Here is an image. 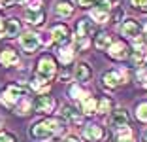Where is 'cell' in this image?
Segmentation results:
<instances>
[{
  "mask_svg": "<svg viewBox=\"0 0 147 142\" xmlns=\"http://www.w3.org/2000/svg\"><path fill=\"white\" fill-rule=\"evenodd\" d=\"M62 131V125L61 121L57 119H43V121H38V123L32 125L30 129V134L38 140H45V138L53 137V134H59Z\"/></svg>",
  "mask_w": 147,
  "mask_h": 142,
  "instance_id": "cell-1",
  "label": "cell"
},
{
  "mask_svg": "<svg viewBox=\"0 0 147 142\" xmlns=\"http://www.w3.org/2000/svg\"><path fill=\"white\" fill-rule=\"evenodd\" d=\"M57 72V65H55V61L51 59L49 55L42 57V59L38 61V74L42 78H45V80H51L53 76H55Z\"/></svg>",
  "mask_w": 147,
  "mask_h": 142,
  "instance_id": "cell-2",
  "label": "cell"
},
{
  "mask_svg": "<svg viewBox=\"0 0 147 142\" xmlns=\"http://www.w3.org/2000/svg\"><path fill=\"white\" fill-rule=\"evenodd\" d=\"M136 40V46H134V51H132V63L136 66H142L143 63L147 61V44L143 42L142 38H134Z\"/></svg>",
  "mask_w": 147,
  "mask_h": 142,
  "instance_id": "cell-3",
  "label": "cell"
},
{
  "mask_svg": "<svg viewBox=\"0 0 147 142\" xmlns=\"http://www.w3.org/2000/svg\"><path fill=\"white\" fill-rule=\"evenodd\" d=\"M23 95H25V87H23V85H9L8 89H6L2 100H4L8 106H11V104H15L17 100H21Z\"/></svg>",
  "mask_w": 147,
  "mask_h": 142,
  "instance_id": "cell-4",
  "label": "cell"
},
{
  "mask_svg": "<svg viewBox=\"0 0 147 142\" xmlns=\"http://www.w3.org/2000/svg\"><path fill=\"white\" fill-rule=\"evenodd\" d=\"M111 127L115 131H119V129H125V127H128V121H130V117H128V114H126V110H123V108H119V110H115V112L111 114Z\"/></svg>",
  "mask_w": 147,
  "mask_h": 142,
  "instance_id": "cell-5",
  "label": "cell"
},
{
  "mask_svg": "<svg viewBox=\"0 0 147 142\" xmlns=\"http://www.w3.org/2000/svg\"><path fill=\"white\" fill-rule=\"evenodd\" d=\"M40 44L42 42H40L38 34H34V32H25V34L21 36V46L25 47L26 53H34L40 47Z\"/></svg>",
  "mask_w": 147,
  "mask_h": 142,
  "instance_id": "cell-6",
  "label": "cell"
},
{
  "mask_svg": "<svg viewBox=\"0 0 147 142\" xmlns=\"http://www.w3.org/2000/svg\"><path fill=\"white\" fill-rule=\"evenodd\" d=\"M25 17H26V21L30 23V25H40V23H43V12H42V8H40L38 2H34L30 8H26Z\"/></svg>",
  "mask_w": 147,
  "mask_h": 142,
  "instance_id": "cell-7",
  "label": "cell"
},
{
  "mask_svg": "<svg viewBox=\"0 0 147 142\" xmlns=\"http://www.w3.org/2000/svg\"><path fill=\"white\" fill-rule=\"evenodd\" d=\"M34 108H36V112L47 114L55 108V100H53V97H49V95H40L34 100Z\"/></svg>",
  "mask_w": 147,
  "mask_h": 142,
  "instance_id": "cell-8",
  "label": "cell"
},
{
  "mask_svg": "<svg viewBox=\"0 0 147 142\" xmlns=\"http://www.w3.org/2000/svg\"><path fill=\"white\" fill-rule=\"evenodd\" d=\"M108 53H109L111 59L121 61V59H125V57H128V47H126L125 42H113V44H109Z\"/></svg>",
  "mask_w": 147,
  "mask_h": 142,
  "instance_id": "cell-9",
  "label": "cell"
},
{
  "mask_svg": "<svg viewBox=\"0 0 147 142\" xmlns=\"http://www.w3.org/2000/svg\"><path fill=\"white\" fill-rule=\"evenodd\" d=\"M123 34L126 36V38H138L140 32H142V27L138 25V21H134V19H126L125 23H123Z\"/></svg>",
  "mask_w": 147,
  "mask_h": 142,
  "instance_id": "cell-10",
  "label": "cell"
},
{
  "mask_svg": "<svg viewBox=\"0 0 147 142\" xmlns=\"http://www.w3.org/2000/svg\"><path fill=\"white\" fill-rule=\"evenodd\" d=\"M19 63V55L15 49H11V47H6V49H2V53H0V65L2 66H11V65H17Z\"/></svg>",
  "mask_w": 147,
  "mask_h": 142,
  "instance_id": "cell-11",
  "label": "cell"
},
{
  "mask_svg": "<svg viewBox=\"0 0 147 142\" xmlns=\"http://www.w3.org/2000/svg\"><path fill=\"white\" fill-rule=\"evenodd\" d=\"M83 137L87 138L89 142H96V140H100V138L104 137V129L100 127V125H87L85 129H83Z\"/></svg>",
  "mask_w": 147,
  "mask_h": 142,
  "instance_id": "cell-12",
  "label": "cell"
},
{
  "mask_svg": "<svg viewBox=\"0 0 147 142\" xmlns=\"http://www.w3.org/2000/svg\"><path fill=\"white\" fill-rule=\"evenodd\" d=\"M51 34H53V40L57 44H68V40H70L68 27H64V25H55L51 30Z\"/></svg>",
  "mask_w": 147,
  "mask_h": 142,
  "instance_id": "cell-13",
  "label": "cell"
},
{
  "mask_svg": "<svg viewBox=\"0 0 147 142\" xmlns=\"http://www.w3.org/2000/svg\"><path fill=\"white\" fill-rule=\"evenodd\" d=\"M94 34V27H92L91 21H87V19H83V21L78 23V32H76V38H89V36Z\"/></svg>",
  "mask_w": 147,
  "mask_h": 142,
  "instance_id": "cell-14",
  "label": "cell"
},
{
  "mask_svg": "<svg viewBox=\"0 0 147 142\" xmlns=\"http://www.w3.org/2000/svg\"><path fill=\"white\" fill-rule=\"evenodd\" d=\"M62 117H66V119H68L70 123H74V125H81L83 123V116L72 106H64L62 108Z\"/></svg>",
  "mask_w": 147,
  "mask_h": 142,
  "instance_id": "cell-15",
  "label": "cell"
},
{
  "mask_svg": "<svg viewBox=\"0 0 147 142\" xmlns=\"http://www.w3.org/2000/svg\"><path fill=\"white\" fill-rule=\"evenodd\" d=\"M91 66L85 65V63H79L78 66H76V70H74V78L78 80V82H87L89 78H91Z\"/></svg>",
  "mask_w": 147,
  "mask_h": 142,
  "instance_id": "cell-16",
  "label": "cell"
},
{
  "mask_svg": "<svg viewBox=\"0 0 147 142\" xmlns=\"http://www.w3.org/2000/svg\"><path fill=\"white\" fill-rule=\"evenodd\" d=\"M83 114H87V116H94L96 112H98V100L94 99V97H89L87 95V99H83Z\"/></svg>",
  "mask_w": 147,
  "mask_h": 142,
  "instance_id": "cell-17",
  "label": "cell"
},
{
  "mask_svg": "<svg viewBox=\"0 0 147 142\" xmlns=\"http://www.w3.org/2000/svg\"><path fill=\"white\" fill-rule=\"evenodd\" d=\"M102 82H104L106 87H117L119 83L123 82V78H121V74H119V72H115V70H109V72L104 74Z\"/></svg>",
  "mask_w": 147,
  "mask_h": 142,
  "instance_id": "cell-18",
  "label": "cell"
},
{
  "mask_svg": "<svg viewBox=\"0 0 147 142\" xmlns=\"http://www.w3.org/2000/svg\"><path fill=\"white\" fill-rule=\"evenodd\" d=\"M19 30H21V25H19L17 19H6L4 21V34L6 36H17Z\"/></svg>",
  "mask_w": 147,
  "mask_h": 142,
  "instance_id": "cell-19",
  "label": "cell"
},
{
  "mask_svg": "<svg viewBox=\"0 0 147 142\" xmlns=\"http://www.w3.org/2000/svg\"><path fill=\"white\" fill-rule=\"evenodd\" d=\"M72 12H74V6L70 2H59L55 6V13L61 15V17H68V15H72Z\"/></svg>",
  "mask_w": 147,
  "mask_h": 142,
  "instance_id": "cell-20",
  "label": "cell"
},
{
  "mask_svg": "<svg viewBox=\"0 0 147 142\" xmlns=\"http://www.w3.org/2000/svg\"><path fill=\"white\" fill-rule=\"evenodd\" d=\"M115 142H134V137H132L130 127H125V129H119V131H117Z\"/></svg>",
  "mask_w": 147,
  "mask_h": 142,
  "instance_id": "cell-21",
  "label": "cell"
},
{
  "mask_svg": "<svg viewBox=\"0 0 147 142\" xmlns=\"http://www.w3.org/2000/svg\"><path fill=\"white\" fill-rule=\"evenodd\" d=\"M91 17L98 23H108L109 21V12H104V10H98V8H92L91 10Z\"/></svg>",
  "mask_w": 147,
  "mask_h": 142,
  "instance_id": "cell-22",
  "label": "cell"
},
{
  "mask_svg": "<svg viewBox=\"0 0 147 142\" xmlns=\"http://www.w3.org/2000/svg\"><path fill=\"white\" fill-rule=\"evenodd\" d=\"M109 44H111V36L109 34H98L96 36V47L98 49H106V47H109Z\"/></svg>",
  "mask_w": 147,
  "mask_h": 142,
  "instance_id": "cell-23",
  "label": "cell"
},
{
  "mask_svg": "<svg viewBox=\"0 0 147 142\" xmlns=\"http://www.w3.org/2000/svg\"><path fill=\"white\" fill-rule=\"evenodd\" d=\"M30 85L32 87H34V89L36 91H47V80H45V78H42V76H40V78H32V83H30Z\"/></svg>",
  "mask_w": 147,
  "mask_h": 142,
  "instance_id": "cell-24",
  "label": "cell"
},
{
  "mask_svg": "<svg viewBox=\"0 0 147 142\" xmlns=\"http://www.w3.org/2000/svg\"><path fill=\"white\" fill-rule=\"evenodd\" d=\"M136 116H138L140 121L147 123V102H142L138 108H136Z\"/></svg>",
  "mask_w": 147,
  "mask_h": 142,
  "instance_id": "cell-25",
  "label": "cell"
},
{
  "mask_svg": "<svg viewBox=\"0 0 147 142\" xmlns=\"http://www.w3.org/2000/svg\"><path fill=\"white\" fill-rule=\"evenodd\" d=\"M92 6L98 10H104V12H109L111 10V0H92Z\"/></svg>",
  "mask_w": 147,
  "mask_h": 142,
  "instance_id": "cell-26",
  "label": "cell"
},
{
  "mask_svg": "<svg viewBox=\"0 0 147 142\" xmlns=\"http://www.w3.org/2000/svg\"><path fill=\"white\" fill-rule=\"evenodd\" d=\"M109 110H111V100L109 99H102L98 102V112L100 114H108Z\"/></svg>",
  "mask_w": 147,
  "mask_h": 142,
  "instance_id": "cell-27",
  "label": "cell"
},
{
  "mask_svg": "<svg viewBox=\"0 0 147 142\" xmlns=\"http://www.w3.org/2000/svg\"><path fill=\"white\" fill-rule=\"evenodd\" d=\"M70 95H72L74 99H81V97H87V95H85V91H83L81 87H78V85L70 87Z\"/></svg>",
  "mask_w": 147,
  "mask_h": 142,
  "instance_id": "cell-28",
  "label": "cell"
},
{
  "mask_svg": "<svg viewBox=\"0 0 147 142\" xmlns=\"http://www.w3.org/2000/svg\"><path fill=\"white\" fill-rule=\"evenodd\" d=\"M72 57H74V51H72V49H68V47L61 51V61H62V63H70Z\"/></svg>",
  "mask_w": 147,
  "mask_h": 142,
  "instance_id": "cell-29",
  "label": "cell"
},
{
  "mask_svg": "<svg viewBox=\"0 0 147 142\" xmlns=\"http://www.w3.org/2000/svg\"><path fill=\"white\" fill-rule=\"evenodd\" d=\"M132 2V6L138 10H142V12H147V0H130Z\"/></svg>",
  "mask_w": 147,
  "mask_h": 142,
  "instance_id": "cell-30",
  "label": "cell"
},
{
  "mask_svg": "<svg viewBox=\"0 0 147 142\" xmlns=\"http://www.w3.org/2000/svg\"><path fill=\"white\" fill-rule=\"evenodd\" d=\"M0 142H15V137L9 133H0Z\"/></svg>",
  "mask_w": 147,
  "mask_h": 142,
  "instance_id": "cell-31",
  "label": "cell"
},
{
  "mask_svg": "<svg viewBox=\"0 0 147 142\" xmlns=\"http://www.w3.org/2000/svg\"><path fill=\"white\" fill-rule=\"evenodd\" d=\"M138 80L142 82V85H145V87H147V70H142V72L138 74Z\"/></svg>",
  "mask_w": 147,
  "mask_h": 142,
  "instance_id": "cell-32",
  "label": "cell"
},
{
  "mask_svg": "<svg viewBox=\"0 0 147 142\" xmlns=\"http://www.w3.org/2000/svg\"><path fill=\"white\" fill-rule=\"evenodd\" d=\"M42 36H43V38L40 40V42H43L45 46H49V44L53 42V34H42Z\"/></svg>",
  "mask_w": 147,
  "mask_h": 142,
  "instance_id": "cell-33",
  "label": "cell"
},
{
  "mask_svg": "<svg viewBox=\"0 0 147 142\" xmlns=\"http://www.w3.org/2000/svg\"><path fill=\"white\" fill-rule=\"evenodd\" d=\"M28 112V102H23L21 106H17V114H26Z\"/></svg>",
  "mask_w": 147,
  "mask_h": 142,
  "instance_id": "cell-34",
  "label": "cell"
},
{
  "mask_svg": "<svg viewBox=\"0 0 147 142\" xmlns=\"http://www.w3.org/2000/svg\"><path fill=\"white\" fill-rule=\"evenodd\" d=\"M62 142H79L78 137H74V134H68V137H64V140Z\"/></svg>",
  "mask_w": 147,
  "mask_h": 142,
  "instance_id": "cell-35",
  "label": "cell"
},
{
  "mask_svg": "<svg viewBox=\"0 0 147 142\" xmlns=\"http://www.w3.org/2000/svg\"><path fill=\"white\" fill-rule=\"evenodd\" d=\"M15 0H2V8H8V6H11Z\"/></svg>",
  "mask_w": 147,
  "mask_h": 142,
  "instance_id": "cell-36",
  "label": "cell"
},
{
  "mask_svg": "<svg viewBox=\"0 0 147 142\" xmlns=\"http://www.w3.org/2000/svg\"><path fill=\"white\" fill-rule=\"evenodd\" d=\"M79 4L87 8V6H92V0H79Z\"/></svg>",
  "mask_w": 147,
  "mask_h": 142,
  "instance_id": "cell-37",
  "label": "cell"
},
{
  "mask_svg": "<svg viewBox=\"0 0 147 142\" xmlns=\"http://www.w3.org/2000/svg\"><path fill=\"white\" fill-rule=\"evenodd\" d=\"M4 36V19H0V38Z\"/></svg>",
  "mask_w": 147,
  "mask_h": 142,
  "instance_id": "cell-38",
  "label": "cell"
},
{
  "mask_svg": "<svg viewBox=\"0 0 147 142\" xmlns=\"http://www.w3.org/2000/svg\"><path fill=\"white\" fill-rule=\"evenodd\" d=\"M143 140L147 142V131H145V133H143Z\"/></svg>",
  "mask_w": 147,
  "mask_h": 142,
  "instance_id": "cell-39",
  "label": "cell"
},
{
  "mask_svg": "<svg viewBox=\"0 0 147 142\" xmlns=\"http://www.w3.org/2000/svg\"><path fill=\"white\" fill-rule=\"evenodd\" d=\"M143 30H145V36H147V23H145V27H143Z\"/></svg>",
  "mask_w": 147,
  "mask_h": 142,
  "instance_id": "cell-40",
  "label": "cell"
},
{
  "mask_svg": "<svg viewBox=\"0 0 147 142\" xmlns=\"http://www.w3.org/2000/svg\"><path fill=\"white\" fill-rule=\"evenodd\" d=\"M15 2H21V4H25V2H26V0H15Z\"/></svg>",
  "mask_w": 147,
  "mask_h": 142,
  "instance_id": "cell-41",
  "label": "cell"
},
{
  "mask_svg": "<svg viewBox=\"0 0 147 142\" xmlns=\"http://www.w3.org/2000/svg\"><path fill=\"white\" fill-rule=\"evenodd\" d=\"M0 8H2V0H0Z\"/></svg>",
  "mask_w": 147,
  "mask_h": 142,
  "instance_id": "cell-42",
  "label": "cell"
}]
</instances>
